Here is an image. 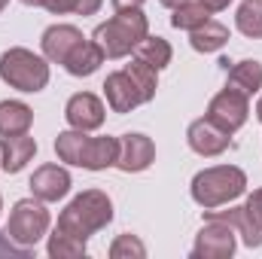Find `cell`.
Masks as SVG:
<instances>
[{
    "mask_svg": "<svg viewBox=\"0 0 262 259\" xmlns=\"http://www.w3.org/2000/svg\"><path fill=\"white\" fill-rule=\"evenodd\" d=\"M34 122V110L25 101H0V137L25 134Z\"/></svg>",
    "mask_w": 262,
    "mask_h": 259,
    "instance_id": "ffe728a7",
    "label": "cell"
},
{
    "mask_svg": "<svg viewBox=\"0 0 262 259\" xmlns=\"http://www.w3.org/2000/svg\"><path fill=\"white\" fill-rule=\"evenodd\" d=\"M40 6L49 9L52 15H67V12H73L76 0H40Z\"/></svg>",
    "mask_w": 262,
    "mask_h": 259,
    "instance_id": "f546056e",
    "label": "cell"
},
{
    "mask_svg": "<svg viewBox=\"0 0 262 259\" xmlns=\"http://www.w3.org/2000/svg\"><path fill=\"white\" fill-rule=\"evenodd\" d=\"M104 64V52H101V46L95 43V40H79L73 49H70V55L64 58V70L70 76H92L98 67Z\"/></svg>",
    "mask_w": 262,
    "mask_h": 259,
    "instance_id": "e0dca14e",
    "label": "cell"
},
{
    "mask_svg": "<svg viewBox=\"0 0 262 259\" xmlns=\"http://www.w3.org/2000/svg\"><path fill=\"white\" fill-rule=\"evenodd\" d=\"M73 180H70V171L61 165H40L34 174H31V195L52 204V201H61L70 192Z\"/></svg>",
    "mask_w": 262,
    "mask_h": 259,
    "instance_id": "8fae6325",
    "label": "cell"
},
{
    "mask_svg": "<svg viewBox=\"0 0 262 259\" xmlns=\"http://www.w3.org/2000/svg\"><path fill=\"white\" fill-rule=\"evenodd\" d=\"M110 256L113 259H143L146 256V244L137 235H119L110 244Z\"/></svg>",
    "mask_w": 262,
    "mask_h": 259,
    "instance_id": "4316f807",
    "label": "cell"
},
{
    "mask_svg": "<svg viewBox=\"0 0 262 259\" xmlns=\"http://www.w3.org/2000/svg\"><path fill=\"white\" fill-rule=\"evenodd\" d=\"M174 15H171V25L177 28V31H195L198 25H204L213 12L201 3V0H192V3H186V6H177V9H171Z\"/></svg>",
    "mask_w": 262,
    "mask_h": 259,
    "instance_id": "d4e9b609",
    "label": "cell"
},
{
    "mask_svg": "<svg viewBox=\"0 0 262 259\" xmlns=\"http://www.w3.org/2000/svg\"><path fill=\"white\" fill-rule=\"evenodd\" d=\"M79 40H85V37H82V31L73 28V25H52V28H46V31H43V40H40L43 58L52 61V64H64V58L70 55V49H73Z\"/></svg>",
    "mask_w": 262,
    "mask_h": 259,
    "instance_id": "5bb4252c",
    "label": "cell"
},
{
    "mask_svg": "<svg viewBox=\"0 0 262 259\" xmlns=\"http://www.w3.org/2000/svg\"><path fill=\"white\" fill-rule=\"evenodd\" d=\"M25 6H40V0H21Z\"/></svg>",
    "mask_w": 262,
    "mask_h": 259,
    "instance_id": "d590c367",
    "label": "cell"
},
{
    "mask_svg": "<svg viewBox=\"0 0 262 259\" xmlns=\"http://www.w3.org/2000/svg\"><path fill=\"white\" fill-rule=\"evenodd\" d=\"M149 34V21L143 15V9H116L113 18H107L104 25L95 28L92 40L101 46L104 58H125L137 49V43Z\"/></svg>",
    "mask_w": 262,
    "mask_h": 259,
    "instance_id": "7a4b0ae2",
    "label": "cell"
},
{
    "mask_svg": "<svg viewBox=\"0 0 262 259\" xmlns=\"http://www.w3.org/2000/svg\"><path fill=\"white\" fill-rule=\"evenodd\" d=\"M113 6H116V9H140L143 0H113Z\"/></svg>",
    "mask_w": 262,
    "mask_h": 259,
    "instance_id": "d6a6232c",
    "label": "cell"
},
{
    "mask_svg": "<svg viewBox=\"0 0 262 259\" xmlns=\"http://www.w3.org/2000/svg\"><path fill=\"white\" fill-rule=\"evenodd\" d=\"M204 220H223V223H229L238 235H241V241H244V247H250V250H256L262 244V229L250 220V213H247V207L244 204H238V207H229V210H204Z\"/></svg>",
    "mask_w": 262,
    "mask_h": 259,
    "instance_id": "9a60e30c",
    "label": "cell"
},
{
    "mask_svg": "<svg viewBox=\"0 0 262 259\" xmlns=\"http://www.w3.org/2000/svg\"><path fill=\"white\" fill-rule=\"evenodd\" d=\"M186 143H189L192 153L204 156V159H213V156H223L232 146V134L226 128H220L213 119L201 116L186 128Z\"/></svg>",
    "mask_w": 262,
    "mask_h": 259,
    "instance_id": "ba28073f",
    "label": "cell"
},
{
    "mask_svg": "<svg viewBox=\"0 0 262 259\" xmlns=\"http://www.w3.org/2000/svg\"><path fill=\"white\" fill-rule=\"evenodd\" d=\"M49 226H52V217H49V210H46V201H40V198H18L15 204H12V210H9V223H6V235L18 244V247H28V250H34L40 241H43V235L49 232Z\"/></svg>",
    "mask_w": 262,
    "mask_h": 259,
    "instance_id": "5b68a950",
    "label": "cell"
},
{
    "mask_svg": "<svg viewBox=\"0 0 262 259\" xmlns=\"http://www.w3.org/2000/svg\"><path fill=\"white\" fill-rule=\"evenodd\" d=\"M85 140H89V131L79 128H67L55 137V153L58 159L67 165H76L79 168V159H82V149H85Z\"/></svg>",
    "mask_w": 262,
    "mask_h": 259,
    "instance_id": "7402d4cb",
    "label": "cell"
},
{
    "mask_svg": "<svg viewBox=\"0 0 262 259\" xmlns=\"http://www.w3.org/2000/svg\"><path fill=\"white\" fill-rule=\"evenodd\" d=\"M152 162H156V143H152V137H146L140 131H128V134L119 137V159H116V168L119 171L140 174Z\"/></svg>",
    "mask_w": 262,
    "mask_h": 259,
    "instance_id": "30bf717a",
    "label": "cell"
},
{
    "mask_svg": "<svg viewBox=\"0 0 262 259\" xmlns=\"http://www.w3.org/2000/svg\"><path fill=\"white\" fill-rule=\"evenodd\" d=\"M34 156H37V140L28 131L25 134H6V137H0V168L6 174H18Z\"/></svg>",
    "mask_w": 262,
    "mask_h": 259,
    "instance_id": "4fadbf2b",
    "label": "cell"
},
{
    "mask_svg": "<svg viewBox=\"0 0 262 259\" xmlns=\"http://www.w3.org/2000/svg\"><path fill=\"white\" fill-rule=\"evenodd\" d=\"M125 70H128V76L134 79V85L140 89L143 104H149V101L156 98V89H159V70L149 67V64H143L140 58H131L128 64H125Z\"/></svg>",
    "mask_w": 262,
    "mask_h": 259,
    "instance_id": "cb8c5ba5",
    "label": "cell"
},
{
    "mask_svg": "<svg viewBox=\"0 0 262 259\" xmlns=\"http://www.w3.org/2000/svg\"><path fill=\"white\" fill-rule=\"evenodd\" d=\"M134 58H140L143 64L156 67V70H165V67L171 64V58H174V49H171V43H168L165 37H152V34H146V37L137 43Z\"/></svg>",
    "mask_w": 262,
    "mask_h": 259,
    "instance_id": "44dd1931",
    "label": "cell"
},
{
    "mask_svg": "<svg viewBox=\"0 0 262 259\" xmlns=\"http://www.w3.org/2000/svg\"><path fill=\"white\" fill-rule=\"evenodd\" d=\"M238 232L223 223V220H204L198 229L195 244H192V259H229L238 247Z\"/></svg>",
    "mask_w": 262,
    "mask_h": 259,
    "instance_id": "8992f818",
    "label": "cell"
},
{
    "mask_svg": "<svg viewBox=\"0 0 262 259\" xmlns=\"http://www.w3.org/2000/svg\"><path fill=\"white\" fill-rule=\"evenodd\" d=\"M101 6H104V0H76L73 12H76V15H95Z\"/></svg>",
    "mask_w": 262,
    "mask_h": 259,
    "instance_id": "4dcf8cb0",
    "label": "cell"
},
{
    "mask_svg": "<svg viewBox=\"0 0 262 259\" xmlns=\"http://www.w3.org/2000/svg\"><path fill=\"white\" fill-rule=\"evenodd\" d=\"M247 116H250V98L244 92H238V89H229V85L223 92H216L210 98V104H207V119H213L220 128H226L229 134L244 128Z\"/></svg>",
    "mask_w": 262,
    "mask_h": 259,
    "instance_id": "52a82bcc",
    "label": "cell"
},
{
    "mask_svg": "<svg viewBox=\"0 0 262 259\" xmlns=\"http://www.w3.org/2000/svg\"><path fill=\"white\" fill-rule=\"evenodd\" d=\"M244 189H247V174L238 165H213L192 177V201L204 210H213L241 198Z\"/></svg>",
    "mask_w": 262,
    "mask_h": 259,
    "instance_id": "3957f363",
    "label": "cell"
},
{
    "mask_svg": "<svg viewBox=\"0 0 262 259\" xmlns=\"http://www.w3.org/2000/svg\"><path fill=\"white\" fill-rule=\"evenodd\" d=\"M46 253L52 259H79V256H85V241H79V238H73V235L55 229V232L49 235Z\"/></svg>",
    "mask_w": 262,
    "mask_h": 259,
    "instance_id": "484cf974",
    "label": "cell"
},
{
    "mask_svg": "<svg viewBox=\"0 0 262 259\" xmlns=\"http://www.w3.org/2000/svg\"><path fill=\"white\" fill-rule=\"evenodd\" d=\"M104 98H107V107L113 113H131L134 107L143 104V95L140 89L134 85V79L128 76V70H113L107 79H104Z\"/></svg>",
    "mask_w": 262,
    "mask_h": 259,
    "instance_id": "7c38bea8",
    "label": "cell"
},
{
    "mask_svg": "<svg viewBox=\"0 0 262 259\" xmlns=\"http://www.w3.org/2000/svg\"><path fill=\"white\" fill-rule=\"evenodd\" d=\"M235 25L244 37L262 40V0H244L235 12Z\"/></svg>",
    "mask_w": 262,
    "mask_h": 259,
    "instance_id": "603a6c76",
    "label": "cell"
},
{
    "mask_svg": "<svg viewBox=\"0 0 262 259\" xmlns=\"http://www.w3.org/2000/svg\"><path fill=\"white\" fill-rule=\"evenodd\" d=\"M64 119L70 128H79V131H98L107 119V107L98 95L92 92H76L70 95L64 107Z\"/></svg>",
    "mask_w": 262,
    "mask_h": 259,
    "instance_id": "9c48e42d",
    "label": "cell"
},
{
    "mask_svg": "<svg viewBox=\"0 0 262 259\" xmlns=\"http://www.w3.org/2000/svg\"><path fill=\"white\" fill-rule=\"evenodd\" d=\"M34 253V250H28V247H18L6 232H0V256H18V259H28Z\"/></svg>",
    "mask_w": 262,
    "mask_h": 259,
    "instance_id": "83f0119b",
    "label": "cell"
},
{
    "mask_svg": "<svg viewBox=\"0 0 262 259\" xmlns=\"http://www.w3.org/2000/svg\"><path fill=\"white\" fill-rule=\"evenodd\" d=\"M244 207H247L250 220H253V223H256V226L262 229V186H259V189H253V195L244 201Z\"/></svg>",
    "mask_w": 262,
    "mask_h": 259,
    "instance_id": "f1b7e54d",
    "label": "cell"
},
{
    "mask_svg": "<svg viewBox=\"0 0 262 259\" xmlns=\"http://www.w3.org/2000/svg\"><path fill=\"white\" fill-rule=\"evenodd\" d=\"M165 9H177V6H186V3H192V0H159Z\"/></svg>",
    "mask_w": 262,
    "mask_h": 259,
    "instance_id": "836d02e7",
    "label": "cell"
},
{
    "mask_svg": "<svg viewBox=\"0 0 262 259\" xmlns=\"http://www.w3.org/2000/svg\"><path fill=\"white\" fill-rule=\"evenodd\" d=\"M256 119L262 122V95H259V101H256Z\"/></svg>",
    "mask_w": 262,
    "mask_h": 259,
    "instance_id": "e575fe53",
    "label": "cell"
},
{
    "mask_svg": "<svg viewBox=\"0 0 262 259\" xmlns=\"http://www.w3.org/2000/svg\"><path fill=\"white\" fill-rule=\"evenodd\" d=\"M6 6H9V0H0V12H3V9H6Z\"/></svg>",
    "mask_w": 262,
    "mask_h": 259,
    "instance_id": "8d00e7d4",
    "label": "cell"
},
{
    "mask_svg": "<svg viewBox=\"0 0 262 259\" xmlns=\"http://www.w3.org/2000/svg\"><path fill=\"white\" fill-rule=\"evenodd\" d=\"M189 43L195 52H220L226 43H229V28L216 18H207L204 25H198L195 31H189Z\"/></svg>",
    "mask_w": 262,
    "mask_h": 259,
    "instance_id": "d6986e66",
    "label": "cell"
},
{
    "mask_svg": "<svg viewBox=\"0 0 262 259\" xmlns=\"http://www.w3.org/2000/svg\"><path fill=\"white\" fill-rule=\"evenodd\" d=\"M113 223V201L101 189H85L79 192L64 210L58 213V232H67L79 241H89L95 232L107 229Z\"/></svg>",
    "mask_w": 262,
    "mask_h": 259,
    "instance_id": "6da1fadb",
    "label": "cell"
},
{
    "mask_svg": "<svg viewBox=\"0 0 262 259\" xmlns=\"http://www.w3.org/2000/svg\"><path fill=\"white\" fill-rule=\"evenodd\" d=\"M116 159H119V137H89L82 159H79V168L107 171V168H116Z\"/></svg>",
    "mask_w": 262,
    "mask_h": 259,
    "instance_id": "2e32d148",
    "label": "cell"
},
{
    "mask_svg": "<svg viewBox=\"0 0 262 259\" xmlns=\"http://www.w3.org/2000/svg\"><path fill=\"white\" fill-rule=\"evenodd\" d=\"M226 73H229V82H226V85L244 92L247 98H253L262 89V64L256 58H244V61H238V64L226 67Z\"/></svg>",
    "mask_w": 262,
    "mask_h": 259,
    "instance_id": "ac0fdd59",
    "label": "cell"
},
{
    "mask_svg": "<svg viewBox=\"0 0 262 259\" xmlns=\"http://www.w3.org/2000/svg\"><path fill=\"white\" fill-rule=\"evenodd\" d=\"M201 3H204L210 12H223V9H229V3H232V0H201Z\"/></svg>",
    "mask_w": 262,
    "mask_h": 259,
    "instance_id": "1f68e13d",
    "label": "cell"
},
{
    "mask_svg": "<svg viewBox=\"0 0 262 259\" xmlns=\"http://www.w3.org/2000/svg\"><path fill=\"white\" fill-rule=\"evenodd\" d=\"M0 79L25 95H37L49 85V61L25 46H12L0 55Z\"/></svg>",
    "mask_w": 262,
    "mask_h": 259,
    "instance_id": "277c9868",
    "label": "cell"
},
{
    "mask_svg": "<svg viewBox=\"0 0 262 259\" xmlns=\"http://www.w3.org/2000/svg\"><path fill=\"white\" fill-rule=\"evenodd\" d=\"M0 210H3V198H0Z\"/></svg>",
    "mask_w": 262,
    "mask_h": 259,
    "instance_id": "74e56055",
    "label": "cell"
}]
</instances>
